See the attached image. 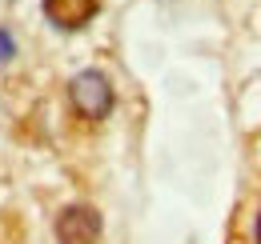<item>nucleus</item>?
Masks as SVG:
<instances>
[{
  "label": "nucleus",
  "mask_w": 261,
  "mask_h": 244,
  "mask_svg": "<svg viewBox=\"0 0 261 244\" xmlns=\"http://www.w3.org/2000/svg\"><path fill=\"white\" fill-rule=\"evenodd\" d=\"M8 56H12V40L0 32V60H8Z\"/></svg>",
  "instance_id": "4"
},
{
  "label": "nucleus",
  "mask_w": 261,
  "mask_h": 244,
  "mask_svg": "<svg viewBox=\"0 0 261 244\" xmlns=\"http://www.w3.org/2000/svg\"><path fill=\"white\" fill-rule=\"evenodd\" d=\"M68 100H72V108H76L85 120H105V116L113 112V84H109L105 72L89 68V72L72 76V84H68Z\"/></svg>",
  "instance_id": "1"
},
{
  "label": "nucleus",
  "mask_w": 261,
  "mask_h": 244,
  "mask_svg": "<svg viewBox=\"0 0 261 244\" xmlns=\"http://www.w3.org/2000/svg\"><path fill=\"white\" fill-rule=\"evenodd\" d=\"M257 244H261V216H257Z\"/></svg>",
  "instance_id": "5"
},
{
  "label": "nucleus",
  "mask_w": 261,
  "mask_h": 244,
  "mask_svg": "<svg viewBox=\"0 0 261 244\" xmlns=\"http://www.w3.org/2000/svg\"><path fill=\"white\" fill-rule=\"evenodd\" d=\"M97 8H100L97 0H44V16L65 32L85 28V24L97 16Z\"/></svg>",
  "instance_id": "3"
},
{
  "label": "nucleus",
  "mask_w": 261,
  "mask_h": 244,
  "mask_svg": "<svg viewBox=\"0 0 261 244\" xmlns=\"http://www.w3.org/2000/svg\"><path fill=\"white\" fill-rule=\"evenodd\" d=\"M57 240L61 244H97L100 240V216L89 204H72L57 216Z\"/></svg>",
  "instance_id": "2"
}]
</instances>
